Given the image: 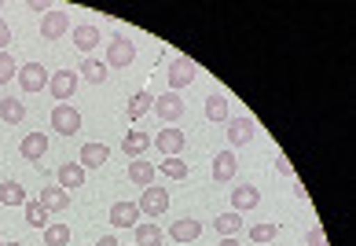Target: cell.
<instances>
[{
  "label": "cell",
  "mask_w": 356,
  "mask_h": 246,
  "mask_svg": "<svg viewBox=\"0 0 356 246\" xmlns=\"http://www.w3.org/2000/svg\"><path fill=\"white\" fill-rule=\"evenodd\" d=\"M0 206H26V188L19 180H4L0 184Z\"/></svg>",
  "instance_id": "obj_24"
},
{
  "label": "cell",
  "mask_w": 356,
  "mask_h": 246,
  "mask_svg": "<svg viewBox=\"0 0 356 246\" xmlns=\"http://www.w3.org/2000/svg\"><path fill=\"white\" fill-rule=\"evenodd\" d=\"M154 107V96L147 92V88H140V92H133V99H129V122H136V118H143Z\"/></svg>",
  "instance_id": "obj_27"
},
{
  "label": "cell",
  "mask_w": 356,
  "mask_h": 246,
  "mask_svg": "<svg viewBox=\"0 0 356 246\" xmlns=\"http://www.w3.org/2000/svg\"><path fill=\"white\" fill-rule=\"evenodd\" d=\"M15 77H19L22 92H30V96H33V92H44V88H48V77H51V74L41 67V63H26V67H19Z\"/></svg>",
  "instance_id": "obj_3"
},
{
  "label": "cell",
  "mask_w": 356,
  "mask_h": 246,
  "mask_svg": "<svg viewBox=\"0 0 356 246\" xmlns=\"http://www.w3.org/2000/svg\"><path fill=\"white\" fill-rule=\"evenodd\" d=\"M103 63H107V70L111 67H118V70L133 67V63H136V44L129 41V37H114V41L107 44V59H103Z\"/></svg>",
  "instance_id": "obj_1"
},
{
  "label": "cell",
  "mask_w": 356,
  "mask_h": 246,
  "mask_svg": "<svg viewBox=\"0 0 356 246\" xmlns=\"http://www.w3.org/2000/svg\"><path fill=\"white\" fill-rule=\"evenodd\" d=\"M74 44H77V48H81L85 56H88V51L99 44V30H96L92 22H85V26H74Z\"/></svg>",
  "instance_id": "obj_23"
},
{
  "label": "cell",
  "mask_w": 356,
  "mask_h": 246,
  "mask_svg": "<svg viewBox=\"0 0 356 246\" xmlns=\"http://www.w3.org/2000/svg\"><path fill=\"white\" fill-rule=\"evenodd\" d=\"M275 236H280V224H254V228H250V239H254V243H272Z\"/></svg>",
  "instance_id": "obj_31"
},
{
  "label": "cell",
  "mask_w": 356,
  "mask_h": 246,
  "mask_svg": "<svg viewBox=\"0 0 356 246\" xmlns=\"http://www.w3.org/2000/svg\"><path fill=\"white\" fill-rule=\"evenodd\" d=\"M235 170H239V162H235V151H220L213 154V184H232L235 180Z\"/></svg>",
  "instance_id": "obj_12"
},
{
  "label": "cell",
  "mask_w": 356,
  "mask_h": 246,
  "mask_svg": "<svg viewBox=\"0 0 356 246\" xmlns=\"http://www.w3.org/2000/svg\"><path fill=\"white\" fill-rule=\"evenodd\" d=\"M4 246H19V243H4Z\"/></svg>",
  "instance_id": "obj_39"
},
{
  "label": "cell",
  "mask_w": 356,
  "mask_h": 246,
  "mask_svg": "<svg viewBox=\"0 0 356 246\" xmlns=\"http://www.w3.org/2000/svg\"><path fill=\"white\" fill-rule=\"evenodd\" d=\"M22 210H26V224H30V228H41V231H44V228L51 224V221H48L51 213H48V210H44V206L37 202V199H33V202L26 199V206H22Z\"/></svg>",
  "instance_id": "obj_28"
},
{
  "label": "cell",
  "mask_w": 356,
  "mask_h": 246,
  "mask_svg": "<svg viewBox=\"0 0 356 246\" xmlns=\"http://www.w3.org/2000/svg\"><path fill=\"white\" fill-rule=\"evenodd\" d=\"M48 92L56 103H67L74 92H77V70H59L48 77Z\"/></svg>",
  "instance_id": "obj_5"
},
{
  "label": "cell",
  "mask_w": 356,
  "mask_h": 246,
  "mask_svg": "<svg viewBox=\"0 0 356 246\" xmlns=\"http://www.w3.org/2000/svg\"><path fill=\"white\" fill-rule=\"evenodd\" d=\"M129 180H133L136 188H151V184H154V165L147 162V154L129 162Z\"/></svg>",
  "instance_id": "obj_18"
},
{
  "label": "cell",
  "mask_w": 356,
  "mask_h": 246,
  "mask_svg": "<svg viewBox=\"0 0 356 246\" xmlns=\"http://www.w3.org/2000/svg\"><path fill=\"white\" fill-rule=\"evenodd\" d=\"M228 118H232L228 99H224V96H209V99H206V122H213V125H228Z\"/></svg>",
  "instance_id": "obj_22"
},
{
  "label": "cell",
  "mask_w": 356,
  "mask_h": 246,
  "mask_svg": "<svg viewBox=\"0 0 356 246\" xmlns=\"http://www.w3.org/2000/svg\"><path fill=\"white\" fill-rule=\"evenodd\" d=\"M162 173H165V177H173V180H184V177H188V162L165 158V162H162Z\"/></svg>",
  "instance_id": "obj_33"
},
{
  "label": "cell",
  "mask_w": 356,
  "mask_h": 246,
  "mask_svg": "<svg viewBox=\"0 0 356 246\" xmlns=\"http://www.w3.org/2000/svg\"><path fill=\"white\" fill-rule=\"evenodd\" d=\"M162 228H158L154 221H147V224H136V246H162Z\"/></svg>",
  "instance_id": "obj_30"
},
{
  "label": "cell",
  "mask_w": 356,
  "mask_h": 246,
  "mask_svg": "<svg viewBox=\"0 0 356 246\" xmlns=\"http://www.w3.org/2000/svg\"><path fill=\"white\" fill-rule=\"evenodd\" d=\"M0 246H4V243H0Z\"/></svg>",
  "instance_id": "obj_40"
},
{
  "label": "cell",
  "mask_w": 356,
  "mask_h": 246,
  "mask_svg": "<svg viewBox=\"0 0 356 246\" xmlns=\"http://www.w3.org/2000/svg\"><path fill=\"white\" fill-rule=\"evenodd\" d=\"M8 44H11V26L0 19V51H8Z\"/></svg>",
  "instance_id": "obj_35"
},
{
  "label": "cell",
  "mask_w": 356,
  "mask_h": 246,
  "mask_svg": "<svg viewBox=\"0 0 356 246\" xmlns=\"http://www.w3.org/2000/svg\"><path fill=\"white\" fill-rule=\"evenodd\" d=\"M165 77H169V92H180V88H188L199 74H195V63L191 59H173V67H169Z\"/></svg>",
  "instance_id": "obj_10"
},
{
  "label": "cell",
  "mask_w": 356,
  "mask_h": 246,
  "mask_svg": "<svg viewBox=\"0 0 356 246\" xmlns=\"http://www.w3.org/2000/svg\"><path fill=\"white\" fill-rule=\"evenodd\" d=\"M147 147H151V136L140 133V129H129V133L122 136V151L129 154V158H143Z\"/></svg>",
  "instance_id": "obj_15"
},
{
  "label": "cell",
  "mask_w": 356,
  "mask_h": 246,
  "mask_svg": "<svg viewBox=\"0 0 356 246\" xmlns=\"http://www.w3.org/2000/svg\"><path fill=\"white\" fill-rule=\"evenodd\" d=\"M44 246H70V224L51 221V224L44 228Z\"/></svg>",
  "instance_id": "obj_29"
},
{
  "label": "cell",
  "mask_w": 356,
  "mask_h": 246,
  "mask_svg": "<svg viewBox=\"0 0 356 246\" xmlns=\"http://www.w3.org/2000/svg\"><path fill=\"white\" fill-rule=\"evenodd\" d=\"M136 206H140V213H147V217H162L169 210V191L151 184V188H143V195H140Z\"/></svg>",
  "instance_id": "obj_4"
},
{
  "label": "cell",
  "mask_w": 356,
  "mask_h": 246,
  "mask_svg": "<svg viewBox=\"0 0 356 246\" xmlns=\"http://www.w3.org/2000/svg\"><path fill=\"white\" fill-rule=\"evenodd\" d=\"M51 129H56L59 136H74L77 129H81V114H77V107H70V103H56V107H51Z\"/></svg>",
  "instance_id": "obj_2"
},
{
  "label": "cell",
  "mask_w": 356,
  "mask_h": 246,
  "mask_svg": "<svg viewBox=\"0 0 356 246\" xmlns=\"http://www.w3.org/2000/svg\"><path fill=\"white\" fill-rule=\"evenodd\" d=\"M154 114H158L165 125H177V122L184 118V99H180V92L158 96V99H154Z\"/></svg>",
  "instance_id": "obj_6"
},
{
  "label": "cell",
  "mask_w": 356,
  "mask_h": 246,
  "mask_svg": "<svg viewBox=\"0 0 356 246\" xmlns=\"http://www.w3.org/2000/svg\"><path fill=\"white\" fill-rule=\"evenodd\" d=\"M275 173H280V177H294V165H290L286 158H275Z\"/></svg>",
  "instance_id": "obj_36"
},
{
  "label": "cell",
  "mask_w": 356,
  "mask_h": 246,
  "mask_svg": "<svg viewBox=\"0 0 356 246\" xmlns=\"http://www.w3.org/2000/svg\"><path fill=\"white\" fill-rule=\"evenodd\" d=\"M96 246H118V239H114V236H103V239H99Z\"/></svg>",
  "instance_id": "obj_37"
},
{
  "label": "cell",
  "mask_w": 356,
  "mask_h": 246,
  "mask_svg": "<svg viewBox=\"0 0 356 246\" xmlns=\"http://www.w3.org/2000/svg\"><path fill=\"white\" fill-rule=\"evenodd\" d=\"M67 30H70V15L63 8H51L48 15L41 19V37H44V41H59Z\"/></svg>",
  "instance_id": "obj_9"
},
{
  "label": "cell",
  "mask_w": 356,
  "mask_h": 246,
  "mask_svg": "<svg viewBox=\"0 0 356 246\" xmlns=\"http://www.w3.org/2000/svg\"><path fill=\"white\" fill-rule=\"evenodd\" d=\"M202 236V221H195V217H180V221L169 224V239L173 243H195Z\"/></svg>",
  "instance_id": "obj_13"
},
{
  "label": "cell",
  "mask_w": 356,
  "mask_h": 246,
  "mask_svg": "<svg viewBox=\"0 0 356 246\" xmlns=\"http://www.w3.org/2000/svg\"><path fill=\"white\" fill-rule=\"evenodd\" d=\"M0 118H4L8 125H19L26 118V103H19L15 96H4L0 99Z\"/></svg>",
  "instance_id": "obj_26"
},
{
  "label": "cell",
  "mask_w": 356,
  "mask_h": 246,
  "mask_svg": "<svg viewBox=\"0 0 356 246\" xmlns=\"http://www.w3.org/2000/svg\"><path fill=\"white\" fill-rule=\"evenodd\" d=\"M77 77H85L88 85H103V81H107V63L85 59V63H81V70H77Z\"/></svg>",
  "instance_id": "obj_25"
},
{
  "label": "cell",
  "mask_w": 356,
  "mask_h": 246,
  "mask_svg": "<svg viewBox=\"0 0 356 246\" xmlns=\"http://www.w3.org/2000/svg\"><path fill=\"white\" fill-rule=\"evenodd\" d=\"M261 202V191L254 184H239L232 191V210L235 213H246V210H254V206Z\"/></svg>",
  "instance_id": "obj_17"
},
{
  "label": "cell",
  "mask_w": 356,
  "mask_h": 246,
  "mask_svg": "<svg viewBox=\"0 0 356 246\" xmlns=\"http://www.w3.org/2000/svg\"><path fill=\"white\" fill-rule=\"evenodd\" d=\"M213 228L220 231V239H239V231H243V217L235 213V210H228V213L213 217Z\"/></svg>",
  "instance_id": "obj_19"
},
{
  "label": "cell",
  "mask_w": 356,
  "mask_h": 246,
  "mask_svg": "<svg viewBox=\"0 0 356 246\" xmlns=\"http://www.w3.org/2000/svg\"><path fill=\"white\" fill-rule=\"evenodd\" d=\"M107 158H111V147L107 144H85L81 147V165H85V170H99Z\"/></svg>",
  "instance_id": "obj_21"
},
{
  "label": "cell",
  "mask_w": 356,
  "mask_h": 246,
  "mask_svg": "<svg viewBox=\"0 0 356 246\" xmlns=\"http://www.w3.org/2000/svg\"><path fill=\"white\" fill-rule=\"evenodd\" d=\"M85 184V165L81 162H63L59 165V188L63 191H77Z\"/></svg>",
  "instance_id": "obj_16"
},
{
  "label": "cell",
  "mask_w": 356,
  "mask_h": 246,
  "mask_svg": "<svg viewBox=\"0 0 356 246\" xmlns=\"http://www.w3.org/2000/svg\"><path fill=\"white\" fill-rule=\"evenodd\" d=\"M305 243H309V246H327V231H323V228H312L309 236H305Z\"/></svg>",
  "instance_id": "obj_34"
},
{
  "label": "cell",
  "mask_w": 356,
  "mask_h": 246,
  "mask_svg": "<svg viewBox=\"0 0 356 246\" xmlns=\"http://www.w3.org/2000/svg\"><path fill=\"white\" fill-rule=\"evenodd\" d=\"M111 224L114 228H136L140 224V206L136 202H114L111 206Z\"/></svg>",
  "instance_id": "obj_14"
},
{
  "label": "cell",
  "mask_w": 356,
  "mask_h": 246,
  "mask_svg": "<svg viewBox=\"0 0 356 246\" xmlns=\"http://www.w3.org/2000/svg\"><path fill=\"white\" fill-rule=\"evenodd\" d=\"M254 118L250 114H239V118H228V144H232V151L235 147H246L250 140H254Z\"/></svg>",
  "instance_id": "obj_7"
},
{
  "label": "cell",
  "mask_w": 356,
  "mask_h": 246,
  "mask_svg": "<svg viewBox=\"0 0 356 246\" xmlns=\"http://www.w3.org/2000/svg\"><path fill=\"white\" fill-rule=\"evenodd\" d=\"M37 202H41L48 213H63V210L70 206V195H67L63 188H44V191H41V199H37Z\"/></svg>",
  "instance_id": "obj_20"
},
{
  "label": "cell",
  "mask_w": 356,
  "mask_h": 246,
  "mask_svg": "<svg viewBox=\"0 0 356 246\" xmlns=\"http://www.w3.org/2000/svg\"><path fill=\"white\" fill-rule=\"evenodd\" d=\"M15 74H19V63H15V56H11V51H0V85L11 81Z\"/></svg>",
  "instance_id": "obj_32"
},
{
  "label": "cell",
  "mask_w": 356,
  "mask_h": 246,
  "mask_svg": "<svg viewBox=\"0 0 356 246\" xmlns=\"http://www.w3.org/2000/svg\"><path fill=\"white\" fill-rule=\"evenodd\" d=\"M184 144H188V140H184V133L177 125H165L162 133L154 136V147L165 154V158H180V151H184Z\"/></svg>",
  "instance_id": "obj_8"
},
{
  "label": "cell",
  "mask_w": 356,
  "mask_h": 246,
  "mask_svg": "<svg viewBox=\"0 0 356 246\" xmlns=\"http://www.w3.org/2000/svg\"><path fill=\"white\" fill-rule=\"evenodd\" d=\"M217 246H243V243H239V239H220Z\"/></svg>",
  "instance_id": "obj_38"
},
{
  "label": "cell",
  "mask_w": 356,
  "mask_h": 246,
  "mask_svg": "<svg viewBox=\"0 0 356 246\" xmlns=\"http://www.w3.org/2000/svg\"><path fill=\"white\" fill-rule=\"evenodd\" d=\"M19 154H22L26 162H41L44 154H48V136L44 133H26L19 140Z\"/></svg>",
  "instance_id": "obj_11"
}]
</instances>
